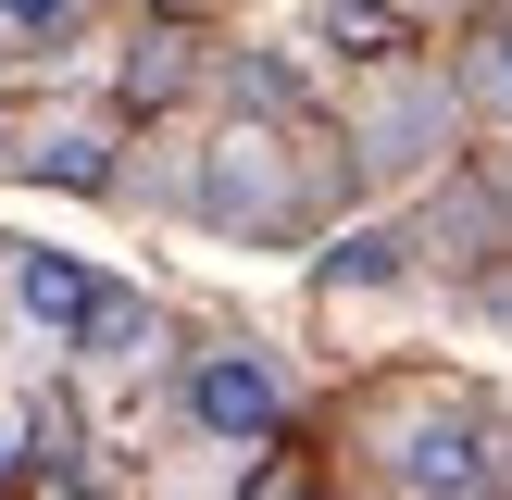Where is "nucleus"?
<instances>
[{"mask_svg": "<svg viewBox=\"0 0 512 500\" xmlns=\"http://www.w3.org/2000/svg\"><path fill=\"white\" fill-rule=\"evenodd\" d=\"M200 200H213L225 225H288V188H275V138H213V175H200Z\"/></svg>", "mask_w": 512, "mask_h": 500, "instance_id": "20e7f679", "label": "nucleus"}, {"mask_svg": "<svg viewBox=\"0 0 512 500\" xmlns=\"http://www.w3.org/2000/svg\"><path fill=\"white\" fill-rule=\"evenodd\" d=\"M13 475H25V463H13V438H0V488H13Z\"/></svg>", "mask_w": 512, "mask_h": 500, "instance_id": "9b49d317", "label": "nucleus"}, {"mask_svg": "<svg viewBox=\"0 0 512 500\" xmlns=\"http://www.w3.org/2000/svg\"><path fill=\"white\" fill-rule=\"evenodd\" d=\"M325 38H338V50H363V63H388V50H400V13H388V0H325Z\"/></svg>", "mask_w": 512, "mask_h": 500, "instance_id": "39448f33", "label": "nucleus"}, {"mask_svg": "<svg viewBox=\"0 0 512 500\" xmlns=\"http://www.w3.org/2000/svg\"><path fill=\"white\" fill-rule=\"evenodd\" d=\"M388 275H400V238H388V225H363V238L325 263V288H388Z\"/></svg>", "mask_w": 512, "mask_h": 500, "instance_id": "6e6552de", "label": "nucleus"}, {"mask_svg": "<svg viewBox=\"0 0 512 500\" xmlns=\"http://www.w3.org/2000/svg\"><path fill=\"white\" fill-rule=\"evenodd\" d=\"M75 13H88V0H0V38H38V50H50Z\"/></svg>", "mask_w": 512, "mask_h": 500, "instance_id": "1a4fd4ad", "label": "nucleus"}, {"mask_svg": "<svg viewBox=\"0 0 512 500\" xmlns=\"http://www.w3.org/2000/svg\"><path fill=\"white\" fill-rule=\"evenodd\" d=\"M125 88H138V100H175V88H188V63H175V38H150L138 63H125Z\"/></svg>", "mask_w": 512, "mask_h": 500, "instance_id": "9d476101", "label": "nucleus"}, {"mask_svg": "<svg viewBox=\"0 0 512 500\" xmlns=\"http://www.w3.org/2000/svg\"><path fill=\"white\" fill-rule=\"evenodd\" d=\"M75 350H88V363H138V350H150V300H100V325H88V338H75Z\"/></svg>", "mask_w": 512, "mask_h": 500, "instance_id": "0eeeda50", "label": "nucleus"}, {"mask_svg": "<svg viewBox=\"0 0 512 500\" xmlns=\"http://www.w3.org/2000/svg\"><path fill=\"white\" fill-rule=\"evenodd\" d=\"M188 413L213 425V438H275V425H288V375H275L263 350H200L188 363Z\"/></svg>", "mask_w": 512, "mask_h": 500, "instance_id": "f257e3e1", "label": "nucleus"}, {"mask_svg": "<svg viewBox=\"0 0 512 500\" xmlns=\"http://www.w3.org/2000/svg\"><path fill=\"white\" fill-rule=\"evenodd\" d=\"M388 475H400V488H413V500H488V488H500V463H488V438H475L463 413H438V425H413V438L388 450Z\"/></svg>", "mask_w": 512, "mask_h": 500, "instance_id": "7ed1b4c3", "label": "nucleus"}, {"mask_svg": "<svg viewBox=\"0 0 512 500\" xmlns=\"http://www.w3.org/2000/svg\"><path fill=\"white\" fill-rule=\"evenodd\" d=\"M100 300H113V288H100L75 250H13V313L38 325L50 350H75V338H88V325H100Z\"/></svg>", "mask_w": 512, "mask_h": 500, "instance_id": "f03ea898", "label": "nucleus"}, {"mask_svg": "<svg viewBox=\"0 0 512 500\" xmlns=\"http://www.w3.org/2000/svg\"><path fill=\"white\" fill-rule=\"evenodd\" d=\"M25 163H38V175H63V188H100V175H113L88 125H38V150H25Z\"/></svg>", "mask_w": 512, "mask_h": 500, "instance_id": "423d86ee", "label": "nucleus"}, {"mask_svg": "<svg viewBox=\"0 0 512 500\" xmlns=\"http://www.w3.org/2000/svg\"><path fill=\"white\" fill-rule=\"evenodd\" d=\"M500 100H512V38H500Z\"/></svg>", "mask_w": 512, "mask_h": 500, "instance_id": "f8f14e48", "label": "nucleus"}]
</instances>
